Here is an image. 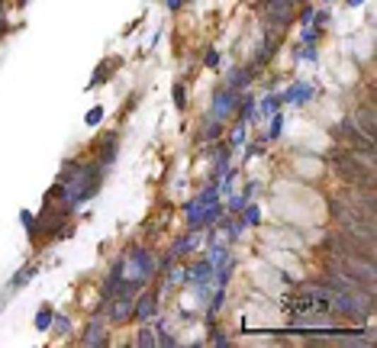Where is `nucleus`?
Returning <instances> with one entry per match:
<instances>
[{"instance_id": "1", "label": "nucleus", "mask_w": 377, "mask_h": 348, "mask_svg": "<svg viewBox=\"0 0 377 348\" xmlns=\"http://www.w3.org/2000/svg\"><path fill=\"white\" fill-rule=\"evenodd\" d=\"M326 248L335 258H358V261H374V239L361 236V232H335L326 239Z\"/></svg>"}, {"instance_id": "2", "label": "nucleus", "mask_w": 377, "mask_h": 348, "mask_svg": "<svg viewBox=\"0 0 377 348\" xmlns=\"http://www.w3.org/2000/svg\"><path fill=\"white\" fill-rule=\"evenodd\" d=\"M329 216H332L342 229L361 232V236H371V239H374V213L355 207L352 200L345 203V200H339V197H332V200H329Z\"/></svg>"}, {"instance_id": "3", "label": "nucleus", "mask_w": 377, "mask_h": 348, "mask_svg": "<svg viewBox=\"0 0 377 348\" xmlns=\"http://www.w3.org/2000/svg\"><path fill=\"white\" fill-rule=\"evenodd\" d=\"M332 168L342 174V181L345 184H355V187H371L374 190V168L371 161H361L352 149L348 152H332Z\"/></svg>"}, {"instance_id": "4", "label": "nucleus", "mask_w": 377, "mask_h": 348, "mask_svg": "<svg viewBox=\"0 0 377 348\" xmlns=\"http://www.w3.org/2000/svg\"><path fill=\"white\" fill-rule=\"evenodd\" d=\"M332 136L339 139V142H345L355 155H364L368 161H374V139L364 136V132L358 129L352 120H342L339 126H332Z\"/></svg>"}, {"instance_id": "5", "label": "nucleus", "mask_w": 377, "mask_h": 348, "mask_svg": "<svg viewBox=\"0 0 377 348\" xmlns=\"http://www.w3.org/2000/svg\"><path fill=\"white\" fill-rule=\"evenodd\" d=\"M352 123H355L358 129L364 132V136H371V139H374V107H371V103L358 107V110H355V116H352Z\"/></svg>"}, {"instance_id": "6", "label": "nucleus", "mask_w": 377, "mask_h": 348, "mask_svg": "<svg viewBox=\"0 0 377 348\" xmlns=\"http://www.w3.org/2000/svg\"><path fill=\"white\" fill-rule=\"evenodd\" d=\"M155 313H158V297L155 294H142L139 303L132 306V316L136 319H155Z\"/></svg>"}, {"instance_id": "7", "label": "nucleus", "mask_w": 377, "mask_h": 348, "mask_svg": "<svg viewBox=\"0 0 377 348\" xmlns=\"http://www.w3.org/2000/svg\"><path fill=\"white\" fill-rule=\"evenodd\" d=\"M132 261H136V268H139V281L142 277H152L155 271H158V265H155V255H149V252H132Z\"/></svg>"}, {"instance_id": "8", "label": "nucleus", "mask_w": 377, "mask_h": 348, "mask_svg": "<svg viewBox=\"0 0 377 348\" xmlns=\"http://www.w3.org/2000/svg\"><path fill=\"white\" fill-rule=\"evenodd\" d=\"M265 4H271V16H274V23L277 26H287L290 23V16H294V0H265Z\"/></svg>"}, {"instance_id": "9", "label": "nucleus", "mask_w": 377, "mask_h": 348, "mask_svg": "<svg viewBox=\"0 0 377 348\" xmlns=\"http://www.w3.org/2000/svg\"><path fill=\"white\" fill-rule=\"evenodd\" d=\"M232 107H236V91H226V94H216V120H226V116L232 113Z\"/></svg>"}, {"instance_id": "10", "label": "nucleus", "mask_w": 377, "mask_h": 348, "mask_svg": "<svg viewBox=\"0 0 377 348\" xmlns=\"http://www.w3.org/2000/svg\"><path fill=\"white\" fill-rule=\"evenodd\" d=\"M113 158H116V136H110L107 145H103V152H100V165H103V168L113 165Z\"/></svg>"}, {"instance_id": "11", "label": "nucleus", "mask_w": 377, "mask_h": 348, "mask_svg": "<svg viewBox=\"0 0 377 348\" xmlns=\"http://www.w3.org/2000/svg\"><path fill=\"white\" fill-rule=\"evenodd\" d=\"M52 316H55V313H52L49 306H42V310H39V316H36V329H49L52 326Z\"/></svg>"}, {"instance_id": "12", "label": "nucleus", "mask_w": 377, "mask_h": 348, "mask_svg": "<svg viewBox=\"0 0 377 348\" xmlns=\"http://www.w3.org/2000/svg\"><path fill=\"white\" fill-rule=\"evenodd\" d=\"M139 345H145V348L158 345V342H155V332H152V329H142V332H139Z\"/></svg>"}, {"instance_id": "13", "label": "nucleus", "mask_w": 377, "mask_h": 348, "mask_svg": "<svg viewBox=\"0 0 377 348\" xmlns=\"http://www.w3.org/2000/svg\"><path fill=\"white\" fill-rule=\"evenodd\" d=\"M174 103H178V110H184V103H187V94H184L181 84H174Z\"/></svg>"}, {"instance_id": "14", "label": "nucleus", "mask_w": 377, "mask_h": 348, "mask_svg": "<svg viewBox=\"0 0 377 348\" xmlns=\"http://www.w3.org/2000/svg\"><path fill=\"white\" fill-rule=\"evenodd\" d=\"M110 71H113V65H103L100 71L94 74V81H91V87H97V84H100V81H107V78H110Z\"/></svg>"}, {"instance_id": "15", "label": "nucleus", "mask_w": 377, "mask_h": 348, "mask_svg": "<svg viewBox=\"0 0 377 348\" xmlns=\"http://www.w3.org/2000/svg\"><path fill=\"white\" fill-rule=\"evenodd\" d=\"M100 120H103V110H100V107H94L91 113H87V126H97Z\"/></svg>"}, {"instance_id": "16", "label": "nucleus", "mask_w": 377, "mask_h": 348, "mask_svg": "<svg viewBox=\"0 0 377 348\" xmlns=\"http://www.w3.org/2000/svg\"><path fill=\"white\" fill-rule=\"evenodd\" d=\"M168 10H181V0H168Z\"/></svg>"}, {"instance_id": "17", "label": "nucleus", "mask_w": 377, "mask_h": 348, "mask_svg": "<svg viewBox=\"0 0 377 348\" xmlns=\"http://www.w3.org/2000/svg\"><path fill=\"white\" fill-rule=\"evenodd\" d=\"M0 29H7L4 26V0H0Z\"/></svg>"}, {"instance_id": "18", "label": "nucleus", "mask_w": 377, "mask_h": 348, "mask_svg": "<svg viewBox=\"0 0 377 348\" xmlns=\"http://www.w3.org/2000/svg\"><path fill=\"white\" fill-rule=\"evenodd\" d=\"M348 4H352V7H358V4H364V0H348Z\"/></svg>"}]
</instances>
